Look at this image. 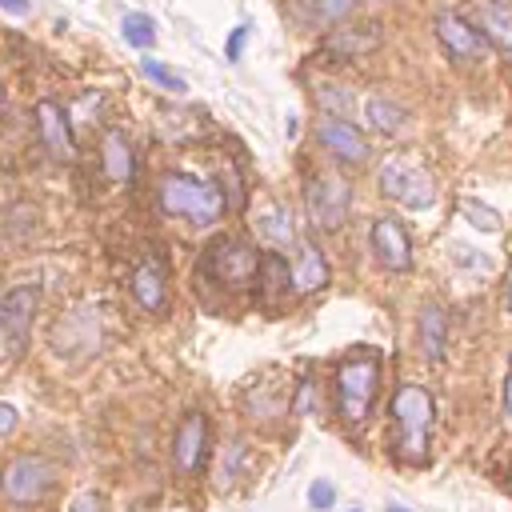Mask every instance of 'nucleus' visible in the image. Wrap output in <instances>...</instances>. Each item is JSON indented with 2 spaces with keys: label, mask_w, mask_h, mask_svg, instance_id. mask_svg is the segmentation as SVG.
Returning a JSON list of instances; mask_svg holds the SVG:
<instances>
[{
  "label": "nucleus",
  "mask_w": 512,
  "mask_h": 512,
  "mask_svg": "<svg viewBox=\"0 0 512 512\" xmlns=\"http://www.w3.org/2000/svg\"><path fill=\"white\" fill-rule=\"evenodd\" d=\"M156 200L168 216L192 220L196 228L216 224L224 212V192H216L212 184H204L200 176H188V172H164L156 184Z\"/></svg>",
  "instance_id": "obj_1"
},
{
  "label": "nucleus",
  "mask_w": 512,
  "mask_h": 512,
  "mask_svg": "<svg viewBox=\"0 0 512 512\" xmlns=\"http://www.w3.org/2000/svg\"><path fill=\"white\" fill-rule=\"evenodd\" d=\"M392 420H396V448L404 460H424L428 436H432V396L420 384H400L392 396Z\"/></svg>",
  "instance_id": "obj_2"
},
{
  "label": "nucleus",
  "mask_w": 512,
  "mask_h": 512,
  "mask_svg": "<svg viewBox=\"0 0 512 512\" xmlns=\"http://www.w3.org/2000/svg\"><path fill=\"white\" fill-rule=\"evenodd\" d=\"M376 380H380V360L372 352H360L336 368V408L348 424H360L368 416L372 396H376Z\"/></svg>",
  "instance_id": "obj_3"
},
{
  "label": "nucleus",
  "mask_w": 512,
  "mask_h": 512,
  "mask_svg": "<svg viewBox=\"0 0 512 512\" xmlns=\"http://www.w3.org/2000/svg\"><path fill=\"white\" fill-rule=\"evenodd\" d=\"M380 192L388 200H396L400 208H412V212L416 208H432V200H436V184H432L428 168L416 156H404V152H396V156L384 160V168H380Z\"/></svg>",
  "instance_id": "obj_4"
},
{
  "label": "nucleus",
  "mask_w": 512,
  "mask_h": 512,
  "mask_svg": "<svg viewBox=\"0 0 512 512\" xmlns=\"http://www.w3.org/2000/svg\"><path fill=\"white\" fill-rule=\"evenodd\" d=\"M204 268H208V276H212L216 284H224V288H252V284L260 280L264 256H260L252 244H244V240H220V244L208 248Z\"/></svg>",
  "instance_id": "obj_5"
},
{
  "label": "nucleus",
  "mask_w": 512,
  "mask_h": 512,
  "mask_svg": "<svg viewBox=\"0 0 512 512\" xmlns=\"http://www.w3.org/2000/svg\"><path fill=\"white\" fill-rule=\"evenodd\" d=\"M40 304V288L36 284H16L4 292L0 300V336H4V352L8 360H16L24 352V340L32 332V316Z\"/></svg>",
  "instance_id": "obj_6"
},
{
  "label": "nucleus",
  "mask_w": 512,
  "mask_h": 512,
  "mask_svg": "<svg viewBox=\"0 0 512 512\" xmlns=\"http://www.w3.org/2000/svg\"><path fill=\"white\" fill-rule=\"evenodd\" d=\"M348 200H352L348 184L340 176H332V172H320V176L304 180V204H308V216H312L316 228L336 232L344 224V216H348Z\"/></svg>",
  "instance_id": "obj_7"
},
{
  "label": "nucleus",
  "mask_w": 512,
  "mask_h": 512,
  "mask_svg": "<svg viewBox=\"0 0 512 512\" xmlns=\"http://www.w3.org/2000/svg\"><path fill=\"white\" fill-rule=\"evenodd\" d=\"M48 488H52V464L44 456L24 452V456H12L8 460V468H4V496L12 504H32Z\"/></svg>",
  "instance_id": "obj_8"
},
{
  "label": "nucleus",
  "mask_w": 512,
  "mask_h": 512,
  "mask_svg": "<svg viewBox=\"0 0 512 512\" xmlns=\"http://www.w3.org/2000/svg\"><path fill=\"white\" fill-rule=\"evenodd\" d=\"M316 140H320V148H328L340 164H364V160H368V140H364L360 128H352V120L320 116Z\"/></svg>",
  "instance_id": "obj_9"
},
{
  "label": "nucleus",
  "mask_w": 512,
  "mask_h": 512,
  "mask_svg": "<svg viewBox=\"0 0 512 512\" xmlns=\"http://www.w3.org/2000/svg\"><path fill=\"white\" fill-rule=\"evenodd\" d=\"M436 40H440V48L448 52V60H456V64H472L480 52H484V32H476L464 16H456V12H440L436 16Z\"/></svg>",
  "instance_id": "obj_10"
},
{
  "label": "nucleus",
  "mask_w": 512,
  "mask_h": 512,
  "mask_svg": "<svg viewBox=\"0 0 512 512\" xmlns=\"http://www.w3.org/2000/svg\"><path fill=\"white\" fill-rule=\"evenodd\" d=\"M372 252L388 272H408L412 268V240L400 228V220H392V216L372 220Z\"/></svg>",
  "instance_id": "obj_11"
},
{
  "label": "nucleus",
  "mask_w": 512,
  "mask_h": 512,
  "mask_svg": "<svg viewBox=\"0 0 512 512\" xmlns=\"http://www.w3.org/2000/svg\"><path fill=\"white\" fill-rule=\"evenodd\" d=\"M204 448H208V420L200 412H188L180 424H176V436H172V460L176 468L188 476L204 464Z\"/></svg>",
  "instance_id": "obj_12"
},
{
  "label": "nucleus",
  "mask_w": 512,
  "mask_h": 512,
  "mask_svg": "<svg viewBox=\"0 0 512 512\" xmlns=\"http://www.w3.org/2000/svg\"><path fill=\"white\" fill-rule=\"evenodd\" d=\"M36 124H40V140H44V148H48L56 160H72V156H76L68 116H64V108H60L56 100H36Z\"/></svg>",
  "instance_id": "obj_13"
},
{
  "label": "nucleus",
  "mask_w": 512,
  "mask_h": 512,
  "mask_svg": "<svg viewBox=\"0 0 512 512\" xmlns=\"http://www.w3.org/2000/svg\"><path fill=\"white\" fill-rule=\"evenodd\" d=\"M132 296L140 300L144 312H164L168 304V280H164V264L144 256L136 268H132Z\"/></svg>",
  "instance_id": "obj_14"
},
{
  "label": "nucleus",
  "mask_w": 512,
  "mask_h": 512,
  "mask_svg": "<svg viewBox=\"0 0 512 512\" xmlns=\"http://www.w3.org/2000/svg\"><path fill=\"white\" fill-rule=\"evenodd\" d=\"M476 20L488 44H496L504 56H512V0H480Z\"/></svg>",
  "instance_id": "obj_15"
},
{
  "label": "nucleus",
  "mask_w": 512,
  "mask_h": 512,
  "mask_svg": "<svg viewBox=\"0 0 512 512\" xmlns=\"http://www.w3.org/2000/svg\"><path fill=\"white\" fill-rule=\"evenodd\" d=\"M256 236L264 244H272V248H284V252L296 248V220H292V212L284 204H268L256 216Z\"/></svg>",
  "instance_id": "obj_16"
},
{
  "label": "nucleus",
  "mask_w": 512,
  "mask_h": 512,
  "mask_svg": "<svg viewBox=\"0 0 512 512\" xmlns=\"http://www.w3.org/2000/svg\"><path fill=\"white\" fill-rule=\"evenodd\" d=\"M292 284H296V292H320L328 284V260L320 248L300 244V256L292 264Z\"/></svg>",
  "instance_id": "obj_17"
},
{
  "label": "nucleus",
  "mask_w": 512,
  "mask_h": 512,
  "mask_svg": "<svg viewBox=\"0 0 512 512\" xmlns=\"http://www.w3.org/2000/svg\"><path fill=\"white\" fill-rule=\"evenodd\" d=\"M420 348L428 360H440L448 348V312L432 300L420 308Z\"/></svg>",
  "instance_id": "obj_18"
},
{
  "label": "nucleus",
  "mask_w": 512,
  "mask_h": 512,
  "mask_svg": "<svg viewBox=\"0 0 512 512\" xmlns=\"http://www.w3.org/2000/svg\"><path fill=\"white\" fill-rule=\"evenodd\" d=\"M104 172L116 180V184H128L136 164H132V148H128V136L120 128H108L104 132Z\"/></svg>",
  "instance_id": "obj_19"
},
{
  "label": "nucleus",
  "mask_w": 512,
  "mask_h": 512,
  "mask_svg": "<svg viewBox=\"0 0 512 512\" xmlns=\"http://www.w3.org/2000/svg\"><path fill=\"white\" fill-rule=\"evenodd\" d=\"M364 116H368V124H372L376 132H396V128L404 124V116H408V112H404L392 96H368Z\"/></svg>",
  "instance_id": "obj_20"
},
{
  "label": "nucleus",
  "mask_w": 512,
  "mask_h": 512,
  "mask_svg": "<svg viewBox=\"0 0 512 512\" xmlns=\"http://www.w3.org/2000/svg\"><path fill=\"white\" fill-rule=\"evenodd\" d=\"M356 8V0H300V16L308 24H336Z\"/></svg>",
  "instance_id": "obj_21"
},
{
  "label": "nucleus",
  "mask_w": 512,
  "mask_h": 512,
  "mask_svg": "<svg viewBox=\"0 0 512 512\" xmlns=\"http://www.w3.org/2000/svg\"><path fill=\"white\" fill-rule=\"evenodd\" d=\"M328 48L332 52H344V56H356V52H368L376 48V28H344V32H332L328 36Z\"/></svg>",
  "instance_id": "obj_22"
},
{
  "label": "nucleus",
  "mask_w": 512,
  "mask_h": 512,
  "mask_svg": "<svg viewBox=\"0 0 512 512\" xmlns=\"http://www.w3.org/2000/svg\"><path fill=\"white\" fill-rule=\"evenodd\" d=\"M248 464V448H244V440H232L228 448H224V456H220V468H216V484L220 488H232L236 480H240V468Z\"/></svg>",
  "instance_id": "obj_23"
},
{
  "label": "nucleus",
  "mask_w": 512,
  "mask_h": 512,
  "mask_svg": "<svg viewBox=\"0 0 512 512\" xmlns=\"http://www.w3.org/2000/svg\"><path fill=\"white\" fill-rule=\"evenodd\" d=\"M120 32H124V40L136 44V48H148V44L156 40V24H152V16H144V12H128L124 24H120Z\"/></svg>",
  "instance_id": "obj_24"
},
{
  "label": "nucleus",
  "mask_w": 512,
  "mask_h": 512,
  "mask_svg": "<svg viewBox=\"0 0 512 512\" xmlns=\"http://www.w3.org/2000/svg\"><path fill=\"white\" fill-rule=\"evenodd\" d=\"M140 72L152 80V84H160V88H168V92H184L188 84H184V76H176V72H168L160 60H152V56H144L140 60Z\"/></svg>",
  "instance_id": "obj_25"
},
{
  "label": "nucleus",
  "mask_w": 512,
  "mask_h": 512,
  "mask_svg": "<svg viewBox=\"0 0 512 512\" xmlns=\"http://www.w3.org/2000/svg\"><path fill=\"white\" fill-rule=\"evenodd\" d=\"M288 280H292L288 264H280L276 256H264V268H260V280L256 284H264L268 292H280V288H288Z\"/></svg>",
  "instance_id": "obj_26"
},
{
  "label": "nucleus",
  "mask_w": 512,
  "mask_h": 512,
  "mask_svg": "<svg viewBox=\"0 0 512 512\" xmlns=\"http://www.w3.org/2000/svg\"><path fill=\"white\" fill-rule=\"evenodd\" d=\"M320 108H328V112H336L340 120H348L352 116V100H348V92L344 88H320Z\"/></svg>",
  "instance_id": "obj_27"
},
{
  "label": "nucleus",
  "mask_w": 512,
  "mask_h": 512,
  "mask_svg": "<svg viewBox=\"0 0 512 512\" xmlns=\"http://www.w3.org/2000/svg\"><path fill=\"white\" fill-rule=\"evenodd\" d=\"M460 208H464V216H468L476 228H484V232H496V228H500V216H496L492 208H484V204H476V200H464Z\"/></svg>",
  "instance_id": "obj_28"
},
{
  "label": "nucleus",
  "mask_w": 512,
  "mask_h": 512,
  "mask_svg": "<svg viewBox=\"0 0 512 512\" xmlns=\"http://www.w3.org/2000/svg\"><path fill=\"white\" fill-rule=\"evenodd\" d=\"M308 504L320 508V512H328V508L336 504V488H332L328 480H312V484H308Z\"/></svg>",
  "instance_id": "obj_29"
},
{
  "label": "nucleus",
  "mask_w": 512,
  "mask_h": 512,
  "mask_svg": "<svg viewBox=\"0 0 512 512\" xmlns=\"http://www.w3.org/2000/svg\"><path fill=\"white\" fill-rule=\"evenodd\" d=\"M244 40H248V28L240 24V28H232V36H228V48H224V56L228 60H240V52H244Z\"/></svg>",
  "instance_id": "obj_30"
},
{
  "label": "nucleus",
  "mask_w": 512,
  "mask_h": 512,
  "mask_svg": "<svg viewBox=\"0 0 512 512\" xmlns=\"http://www.w3.org/2000/svg\"><path fill=\"white\" fill-rule=\"evenodd\" d=\"M72 512H104V504H100L96 492H80V496L72 500Z\"/></svg>",
  "instance_id": "obj_31"
},
{
  "label": "nucleus",
  "mask_w": 512,
  "mask_h": 512,
  "mask_svg": "<svg viewBox=\"0 0 512 512\" xmlns=\"http://www.w3.org/2000/svg\"><path fill=\"white\" fill-rule=\"evenodd\" d=\"M16 428V412H12V404H0V432L8 436Z\"/></svg>",
  "instance_id": "obj_32"
},
{
  "label": "nucleus",
  "mask_w": 512,
  "mask_h": 512,
  "mask_svg": "<svg viewBox=\"0 0 512 512\" xmlns=\"http://www.w3.org/2000/svg\"><path fill=\"white\" fill-rule=\"evenodd\" d=\"M504 416L512 420V356H508V376H504Z\"/></svg>",
  "instance_id": "obj_33"
},
{
  "label": "nucleus",
  "mask_w": 512,
  "mask_h": 512,
  "mask_svg": "<svg viewBox=\"0 0 512 512\" xmlns=\"http://www.w3.org/2000/svg\"><path fill=\"white\" fill-rule=\"evenodd\" d=\"M0 4H4V12H12V16L28 12V0H0Z\"/></svg>",
  "instance_id": "obj_34"
},
{
  "label": "nucleus",
  "mask_w": 512,
  "mask_h": 512,
  "mask_svg": "<svg viewBox=\"0 0 512 512\" xmlns=\"http://www.w3.org/2000/svg\"><path fill=\"white\" fill-rule=\"evenodd\" d=\"M508 312H512V276H508Z\"/></svg>",
  "instance_id": "obj_35"
},
{
  "label": "nucleus",
  "mask_w": 512,
  "mask_h": 512,
  "mask_svg": "<svg viewBox=\"0 0 512 512\" xmlns=\"http://www.w3.org/2000/svg\"><path fill=\"white\" fill-rule=\"evenodd\" d=\"M388 512H408V508H400V504H388Z\"/></svg>",
  "instance_id": "obj_36"
}]
</instances>
